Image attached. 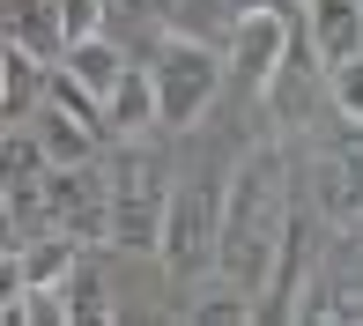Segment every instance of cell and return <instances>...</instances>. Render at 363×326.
<instances>
[{
    "label": "cell",
    "mask_w": 363,
    "mask_h": 326,
    "mask_svg": "<svg viewBox=\"0 0 363 326\" xmlns=\"http://www.w3.org/2000/svg\"><path fill=\"white\" fill-rule=\"evenodd\" d=\"M282 223H289V149L252 141L223 186V230H216V267L230 289H267Z\"/></svg>",
    "instance_id": "1"
},
{
    "label": "cell",
    "mask_w": 363,
    "mask_h": 326,
    "mask_svg": "<svg viewBox=\"0 0 363 326\" xmlns=\"http://www.w3.org/2000/svg\"><path fill=\"white\" fill-rule=\"evenodd\" d=\"M148 74H156V126H201L208 111H216L223 82H230V60L208 38L178 30V38L148 60Z\"/></svg>",
    "instance_id": "2"
},
{
    "label": "cell",
    "mask_w": 363,
    "mask_h": 326,
    "mask_svg": "<svg viewBox=\"0 0 363 326\" xmlns=\"http://www.w3.org/2000/svg\"><path fill=\"white\" fill-rule=\"evenodd\" d=\"M216 230H223V178H186L171 186V208H163V237L156 259L171 267V282H193V274L216 267Z\"/></svg>",
    "instance_id": "3"
},
{
    "label": "cell",
    "mask_w": 363,
    "mask_h": 326,
    "mask_svg": "<svg viewBox=\"0 0 363 326\" xmlns=\"http://www.w3.org/2000/svg\"><path fill=\"white\" fill-rule=\"evenodd\" d=\"M104 186H111V244H126V252H156L163 208H171V171H163L148 149H126L104 171Z\"/></svg>",
    "instance_id": "4"
},
{
    "label": "cell",
    "mask_w": 363,
    "mask_h": 326,
    "mask_svg": "<svg viewBox=\"0 0 363 326\" xmlns=\"http://www.w3.org/2000/svg\"><path fill=\"white\" fill-rule=\"evenodd\" d=\"M38 230H67L74 244H111V186L104 171L89 163H52L45 171V193H38Z\"/></svg>",
    "instance_id": "5"
},
{
    "label": "cell",
    "mask_w": 363,
    "mask_h": 326,
    "mask_svg": "<svg viewBox=\"0 0 363 326\" xmlns=\"http://www.w3.org/2000/svg\"><path fill=\"white\" fill-rule=\"evenodd\" d=\"M289 45H296L289 8H238V15H230V45H223L230 82L252 89V96H267L274 74H282V60H289Z\"/></svg>",
    "instance_id": "6"
},
{
    "label": "cell",
    "mask_w": 363,
    "mask_h": 326,
    "mask_svg": "<svg viewBox=\"0 0 363 326\" xmlns=\"http://www.w3.org/2000/svg\"><path fill=\"white\" fill-rule=\"evenodd\" d=\"M45 171H52V156H45L38 126H15L8 119V134H0V186H8V201H15V223H38Z\"/></svg>",
    "instance_id": "7"
},
{
    "label": "cell",
    "mask_w": 363,
    "mask_h": 326,
    "mask_svg": "<svg viewBox=\"0 0 363 326\" xmlns=\"http://www.w3.org/2000/svg\"><path fill=\"white\" fill-rule=\"evenodd\" d=\"M0 45H15V52L45 60V67H60V60H67L60 8H52V0H8V8H0Z\"/></svg>",
    "instance_id": "8"
},
{
    "label": "cell",
    "mask_w": 363,
    "mask_h": 326,
    "mask_svg": "<svg viewBox=\"0 0 363 326\" xmlns=\"http://www.w3.org/2000/svg\"><path fill=\"white\" fill-rule=\"evenodd\" d=\"M30 126H38V141H45V156H52V163H89V156L111 141L96 119H82V111H74V104H60V96H38Z\"/></svg>",
    "instance_id": "9"
},
{
    "label": "cell",
    "mask_w": 363,
    "mask_h": 326,
    "mask_svg": "<svg viewBox=\"0 0 363 326\" xmlns=\"http://www.w3.org/2000/svg\"><path fill=\"white\" fill-rule=\"evenodd\" d=\"M319 215L326 223H356L363 215V126L341 149L319 156Z\"/></svg>",
    "instance_id": "10"
},
{
    "label": "cell",
    "mask_w": 363,
    "mask_h": 326,
    "mask_svg": "<svg viewBox=\"0 0 363 326\" xmlns=\"http://www.w3.org/2000/svg\"><path fill=\"white\" fill-rule=\"evenodd\" d=\"M304 30H311V52L341 67L363 52V0H304Z\"/></svg>",
    "instance_id": "11"
},
{
    "label": "cell",
    "mask_w": 363,
    "mask_h": 326,
    "mask_svg": "<svg viewBox=\"0 0 363 326\" xmlns=\"http://www.w3.org/2000/svg\"><path fill=\"white\" fill-rule=\"evenodd\" d=\"M104 119H111V141H134L141 126H156V74L126 60V74L104 89Z\"/></svg>",
    "instance_id": "12"
},
{
    "label": "cell",
    "mask_w": 363,
    "mask_h": 326,
    "mask_svg": "<svg viewBox=\"0 0 363 326\" xmlns=\"http://www.w3.org/2000/svg\"><path fill=\"white\" fill-rule=\"evenodd\" d=\"M60 74H74L82 89H96V96H104L111 82L126 74V52H119V45L104 38V30H96V38H82V45H67V60H60Z\"/></svg>",
    "instance_id": "13"
},
{
    "label": "cell",
    "mask_w": 363,
    "mask_h": 326,
    "mask_svg": "<svg viewBox=\"0 0 363 326\" xmlns=\"http://www.w3.org/2000/svg\"><path fill=\"white\" fill-rule=\"evenodd\" d=\"M60 297H67L74 326H104L111 319V297H104V274H96V267H74L67 282H60Z\"/></svg>",
    "instance_id": "14"
},
{
    "label": "cell",
    "mask_w": 363,
    "mask_h": 326,
    "mask_svg": "<svg viewBox=\"0 0 363 326\" xmlns=\"http://www.w3.org/2000/svg\"><path fill=\"white\" fill-rule=\"evenodd\" d=\"M326 82H334V111L349 126H363V52L341 60V67H326Z\"/></svg>",
    "instance_id": "15"
},
{
    "label": "cell",
    "mask_w": 363,
    "mask_h": 326,
    "mask_svg": "<svg viewBox=\"0 0 363 326\" xmlns=\"http://www.w3.org/2000/svg\"><path fill=\"white\" fill-rule=\"evenodd\" d=\"M52 8H60L67 45H82V38H96V30H104V0H52Z\"/></svg>",
    "instance_id": "16"
},
{
    "label": "cell",
    "mask_w": 363,
    "mask_h": 326,
    "mask_svg": "<svg viewBox=\"0 0 363 326\" xmlns=\"http://www.w3.org/2000/svg\"><path fill=\"white\" fill-rule=\"evenodd\" d=\"M193 319H208V326H238V319H259V297H252V289H238V297H208V304H193Z\"/></svg>",
    "instance_id": "17"
},
{
    "label": "cell",
    "mask_w": 363,
    "mask_h": 326,
    "mask_svg": "<svg viewBox=\"0 0 363 326\" xmlns=\"http://www.w3.org/2000/svg\"><path fill=\"white\" fill-rule=\"evenodd\" d=\"M171 8H178V23L201 38V23H216V15H238V0H171Z\"/></svg>",
    "instance_id": "18"
},
{
    "label": "cell",
    "mask_w": 363,
    "mask_h": 326,
    "mask_svg": "<svg viewBox=\"0 0 363 326\" xmlns=\"http://www.w3.org/2000/svg\"><path fill=\"white\" fill-rule=\"evenodd\" d=\"M15 304H23V267L15 252H0V319H15Z\"/></svg>",
    "instance_id": "19"
},
{
    "label": "cell",
    "mask_w": 363,
    "mask_h": 326,
    "mask_svg": "<svg viewBox=\"0 0 363 326\" xmlns=\"http://www.w3.org/2000/svg\"><path fill=\"white\" fill-rule=\"evenodd\" d=\"M163 0H104V15H156Z\"/></svg>",
    "instance_id": "20"
},
{
    "label": "cell",
    "mask_w": 363,
    "mask_h": 326,
    "mask_svg": "<svg viewBox=\"0 0 363 326\" xmlns=\"http://www.w3.org/2000/svg\"><path fill=\"white\" fill-rule=\"evenodd\" d=\"M0 119H8V45H0Z\"/></svg>",
    "instance_id": "21"
}]
</instances>
